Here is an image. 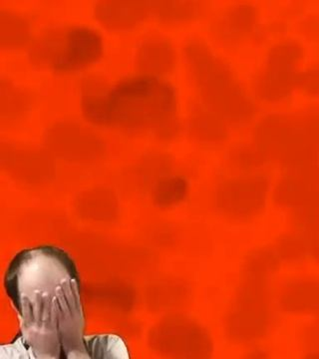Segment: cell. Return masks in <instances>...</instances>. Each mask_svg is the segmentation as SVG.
Instances as JSON below:
<instances>
[{"label":"cell","mask_w":319,"mask_h":359,"mask_svg":"<svg viewBox=\"0 0 319 359\" xmlns=\"http://www.w3.org/2000/svg\"><path fill=\"white\" fill-rule=\"evenodd\" d=\"M153 341L158 351L171 355L205 356L211 349L204 330L179 318L161 323L154 332Z\"/></svg>","instance_id":"7"},{"label":"cell","mask_w":319,"mask_h":359,"mask_svg":"<svg viewBox=\"0 0 319 359\" xmlns=\"http://www.w3.org/2000/svg\"><path fill=\"white\" fill-rule=\"evenodd\" d=\"M236 159L238 165L243 169H252L254 171L255 168L259 166L264 156L259 152V149L252 146V147H243L236 153Z\"/></svg>","instance_id":"23"},{"label":"cell","mask_w":319,"mask_h":359,"mask_svg":"<svg viewBox=\"0 0 319 359\" xmlns=\"http://www.w3.org/2000/svg\"><path fill=\"white\" fill-rule=\"evenodd\" d=\"M6 289L21 323L15 358H90L79 278L66 252L23 250L9 266Z\"/></svg>","instance_id":"1"},{"label":"cell","mask_w":319,"mask_h":359,"mask_svg":"<svg viewBox=\"0 0 319 359\" xmlns=\"http://www.w3.org/2000/svg\"><path fill=\"white\" fill-rule=\"evenodd\" d=\"M186 184L179 178H164L155 189L156 202L162 205L176 204L186 194Z\"/></svg>","instance_id":"22"},{"label":"cell","mask_w":319,"mask_h":359,"mask_svg":"<svg viewBox=\"0 0 319 359\" xmlns=\"http://www.w3.org/2000/svg\"><path fill=\"white\" fill-rule=\"evenodd\" d=\"M185 59L203 105L221 116L228 124L250 121L254 114V103L223 59L197 39L186 43Z\"/></svg>","instance_id":"3"},{"label":"cell","mask_w":319,"mask_h":359,"mask_svg":"<svg viewBox=\"0 0 319 359\" xmlns=\"http://www.w3.org/2000/svg\"><path fill=\"white\" fill-rule=\"evenodd\" d=\"M188 116L189 132L196 140L217 144L228 136V123L202 103L194 104Z\"/></svg>","instance_id":"12"},{"label":"cell","mask_w":319,"mask_h":359,"mask_svg":"<svg viewBox=\"0 0 319 359\" xmlns=\"http://www.w3.org/2000/svg\"><path fill=\"white\" fill-rule=\"evenodd\" d=\"M176 60L174 46L161 35L146 37L139 45L135 57L138 74L162 79L174 70Z\"/></svg>","instance_id":"10"},{"label":"cell","mask_w":319,"mask_h":359,"mask_svg":"<svg viewBox=\"0 0 319 359\" xmlns=\"http://www.w3.org/2000/svg\"><path fill=\"white\" fill-rule=\"evenodd\" d=\"M80 209L86 216L105 218L114 212L113 198L105 192H96L85 196L80 203Z\"/></svg>","instance_id":"21"},{"label":"cell","mask_w":319,"mask_h":359,"mask_svg":"<svg viewBox=\"0 0 319 359\" xmlns=\"http://www.w3.org/2000/svg\"><path fill=\"white\" fill-rule=\"evenodd\" d=\"M34 96L29 90L16 84L9 78L0 81V119L6 124H15L32 113Z\"/></svg>","instance_id":"11"},{"label":"cell","mask_w":319,"mask_h":359,"mask_svg":"<svg viewBox=\"0 0 319 359\" xmlns=\"http://www.w3.org/2000/svg\"><path fill=\"white\" fill-rule=\"evenodd\" d=\"M110 88L108 80L98 74L86 75L80 81V109L85 119L91 124L100 126Z\"/></svg>","instance_id":"14"},{"label":"cell","mask_w":319,"mask_h":359,"mask_svg":"<svg viewBox=\"0 0 319 359\" xmlns=\"http://www.w3.org/2000/svg\"><path fill=\"white\" fill-rule=\"evenodd\" d=\"M269 299L268 280L243 278L228 321L231 339L250 346L266 337L271 325Z\"/></svg>","instance_id":"5"},{"label":"cell","mask_w":319,"mask_h":359,"mask_svg":"<svg viewBox=\"0 0 319 359\" xmlns=\"http://www.w3.org/2000/svg\"><path fill=\"white\" fill-rule=\"evenodd\" d=\"M319 297V287L307 283L294 285L283 292L281 297L283 308L297 311V309H311V302Z\"/></svg>","instance_id":"20"},{"label":"cell","mask_w":319,"mask_h":359,"mask_svg":"<svg viewBox=\"0 0 319 359\" xmlns=\"http://www.w3.org/2000/svg\"><path fill=\"white\" fill-rule=\"evenodd\" d=\"M87 351L91 358H127L126 347L121 339L112 335L85 337Z\"/></svg>","instance_id":"19"},{"label":"cell","mask_w":319,"mask_h":359,"mask_svg":"<svg viewBox=\"0 0 319 359\" xmlns=\"http://www.w3.org/2000/svg\"><path fill=\"white\" fill-rule=\"evenodd\" d=\"M104 54L102 35L83 25L53 26L35 35L27 48L33 67L57 75L81 72Z\"/></svg>","instance_id":"4"},{"label":"cell","mask_w":319,"mask_h":359,"mask_svg":"<svg viewBox=\"0 0 319 359\" xmlns=\"http://www.w3.org/2000/svg\"><path fill=\"white\" fill-rule=\"evenodd\" d=\"M100 126L174 138L181 129L176 90L162 78H124L111 85Z\"/></svg>","instance_id":"2"},{"label":"cell","mask_w":319,"mask_h":359,"mask_svg":"<svg viewBox=\"0 0 319 359\" xmlns=\"http://www.w3.org/2000/svg\"><path fill=\"white\" fill-rule=\"evenodd\" d=\"M93 15L109 32H125L151 18L152 6L151 2L141 0H103L94 6Z\"/></svg>","instance_id":"9"},{"label":"cell","mask_w":319,"mask_h":359,"mask_svg":"<svg viewBox=\"0 0 319 359\" xmlns=\"http://www.w3.org/2000/svg\"><path fill=\"white\" fill-rule=\"evenodd\" d=\"M9 163L14 173L25 180L39 181L50 173L48 162L42 156L32 153L20 152L15 155Z\"/></svg>","instance_id":"17"},{"label":"cell","mask_w":319,"mask_h":359,"mask_svg":"<svg viewBox=\"0 0 319 359\" xmlns=\"http://www.w3.org/2000/svg\"><path fill=\"white\" fill-rule=\"evenodd\" d=\"M152 18L165 25H179L197 20L204 13V6L196 1H153Z\"/></svg>","instance_id":"15"},{"label":"cell","mask_w":319,"mask_h":359,"mask_svg":"<svg viewBox=\"0 0 319 359\" xmlns=\"http://www.w3.org/2000/svg\"><path fill=\"white\" fill-rule=\"evenodd\" d=\"M247 7L238 6L217 20L214 30L217 37L223 41H231L247 32V25H252V20H247L252 13H247Z\"/></svg>","instance_id":"16"},{"label":"cell","mask_w":319,"mask_h":359,"mask_svg":"<svg viewBox=\"0 0 319 359\" xmlns=\"http://www.w3.org/2000/svg\"><path fill=\"white\" fill-rule=\"evenodd\" d=\"M269 184L262 175L250 173L228 180L219 186L217 203L219 209L238 219L257 217L268 199Z\"/></svg>","instance_id":"6"},{"label":"cell","mask_w":319,"mask_h":359,"mask_svg":"<svg viewBox=\"0 0 319 359\" xmlns=\"http://www.w3.org/2000/svg\"><path fill=\"white\" fill-rule=\"evenodd\" d=\"M278 257L269 250H254L247 255L243 264V278H257L268 280L275 271Z\"/></svg>","instance_id":"18"},{"label":"cell","mask_w":319,"mask_h":359,"mask_svg":"<svg viewBox=\"0 0 319 359\" xmlns=\"http://www.w3.org/2000/svg\"><path fill=\"white\" fill-rule=\"evenodd\" d=\"M49 147L70 159H92L100 154L102 144L83 124L70 120L56 122L47 130Z\"/></svg>","instance_id":"8"},{"label":"cell","mask_w":319,"mask_h":359,"mask_svg":"<svg viewBox=\"0 0 319 359\" xmlns=\"http://www.w3.org/2000/svg\"><path fill=\"white\" fill-rule=\"evenodd\" d=\"M35 35L32 23L25 14L1 9L0 11V47L4 50H27Z\"/></svg>","instance_id":"13"}]
</instances>
